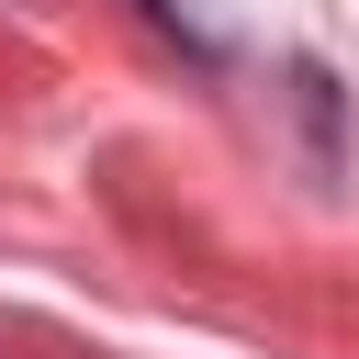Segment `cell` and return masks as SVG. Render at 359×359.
<instances>
[{
	"label": "cell",
	"instance_id": "cell-1",
	"mask_svg": "<svg viewBox=\"0 0 359 359\" xmlns=\"http://www.w3.org/2000/svg\"><path fill=\"white\" fill-rule=\"evenodd\" d=\"M146 11H157V22H168V0H146Z\"/></svg>",
	"mask_w": 359,
	"mask_h": 359
}]
</instances>
